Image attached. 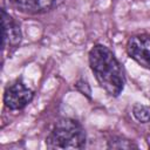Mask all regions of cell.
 <instances>
[{
    "mask_svg": "<svg viewBox=\"0 0 150 150\" xmlns=\"http://www.w3.org/2000/svg\"><path fill=\"white\" fill-rule=\"evenodd\" d=\"M89 67L100 87L110 96L117 97L125 86L124 69L115 54L104 45H94L88 54Z\"/></svg>",
    "mask_w": 150,
    "mask_h": 150,
    "instance_id": "1",
    "label": "cell"
},
{
    "mask_svg": "<svg viewBox=\"0 0 150 150\" xmlns=\"http://www.w3.org/2000/svg\"><path fill=\"white\" fill-rule=\"evenodd\" d=\"M87 142L83 125L74 118H60L53 125L46 138L49 149H82Z\"/></svg>",
    "mask_w": 150,
    "mask_h": 150,
    "instance_id": "2",
    "label": "cell"
},
{
    "mask_svg": "<svg viewBox=\"0 0 150 150\" xmlns=\"http://www.w3.org/2000/svg\"><path fill=\"white\" fill-rule=\"evenodd\" d=\"M34 98V91L22 81L16 79L8 83L4 91V103L9 110H21Z\"/></svg>",
    "mask_w": 150,
    "mask_h": 150,
    "instance_id": "3",
    "label": "cell"
},
{
    "mask_svg": "<svg viewBox=\"0 0 150 150\" xmlns=\"http://www.w3.org/2000/svg\"><path fill=\"white\" fill-rule=\"evenodd\" d=\"M2 18V55L12 54L21 43L22 32L20 23L5 9H1Z\"/></svg>",
    "mask_w": 150,
    "mask_h": 150,
    "instance_id": "4",
    "label": "cell"
},
{
    "mask_svg": "<svg viewBox=\"0 0 150 150\" xmlns=\"http://www.w3.org/2000/svg\"><path fill=\"white\" fill-rule=\"evenodd\" d=\"M125 50L130 59L150 70V34L131 35L127 41Z\"/></svg>",
    "mask_w": 150,
    "mask_h": 150,
    "instance_id": "5",
    "label": "cell"
},
{
    "mask_svg": "<svg viewBox=\"0 0 150 150\" xmlns=\"http://www.w3.org/2000/svg\"><path fill=\"white\" fill-rule=\"evenodd\" d=\"M7 1L16 11L30 15L48 13L64 2V0H7Z\"/></svg>",
    "mask_w": 150,
    "mask_h": 150,
    "instance_id": "6",
    "label": "cell"
},
{
    "mask_svg": "<svg viewBox=\"0 0 150 150\" xmlns=\"http://www.w3.org/2000/svg\"><path fill=\"white\" fill-rule=\"evenodd\" d=\"M132 116L136 121L141 123H149L150 122V105L136 103L132 107Z\"/></svg>",
    "mask_w": 150,
    "mask_h": 150,
    "instance_id": "7",
    "label": "cell"
},
{
    "mask_svg": "<svg viewBox=\"0 0 150 150\" xmlns=\"http://www.w3.org/2000/svg\"><path fill=\"white\" fill-rule=\"evenodd\" d=\"M108 148H112V149H134L137 148V145L122 136H112L109 141H108Z\"/></svg>",
    "mask_w": 150,
    "mask_h": 150,
    "instance_id": "8",
    "label": "cell"
},
{
    "mask_svg": "<svg viewBox=\"0 0 150 150\" xmlns=\"http://www.w3.org/2000/svg\"><path fill=\"white\" fill-rule=\"evenodd\" d=\"M149 96H150V95H149Z\"/></svg>",
    "mask_w": 150,
    "mask_h": 150,
    "instance_id": "9",
    "label": "cell"
}]
</instances>
